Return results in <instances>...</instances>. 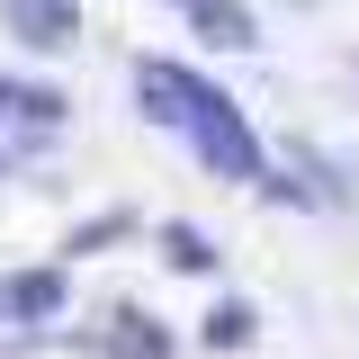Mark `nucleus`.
<instances>
[{
  "label": "nucleus",
  "instance_id": "obj_6",
  "mask_svg": "<svg viewBox=\"0 0 359 359\" xmlns=\"http://www.w3.org/2000/svg\"><path fill=\"white\" fill-rule=\"evenodd\" d=\"M243 341H252V306L233 297V306H216V314H207V351H243Z\"/></svg>",
  "mask_w": 359,
  "mask_h": 359
},
{
  "label": "nucleus",
  "instance_id": "obj_8",
  "mask_svg": "<svg viewBox=\"0 0 359 359\" xmlns=\"http://www.w3.org/2000/svg\"><path fill=\"white\" fill-rule=\"evenodd\" d=\"M117 323H126V332L108 341V351H117V359H171V341H162V332H153L144 314H117Z\"/></svg>",
  "mask_w": 359,
  "mask_h": 359
},
{
  "label": "nucleus",
  "instance_id": "obj_1",
  "mask_svg": "<svg viewBox=\"0 0 359 359\" xmlns=\"http://www.w3.org/2000/svg\"><path fill=\"white\" fill-rule=\"evenodd\" d=\"M135 90H144V117H153V126H180L224 180H269V171H261V135L224 108V90L189 81L180 63H144V72H135Z\"/></svg>",
  "mask_w": 359,
  "mask_h": 359
},
{
  "label": "nucleus",
  "instance_id": "obj_2",
  "mask_svg": "<svg viewBox=\"0 0 359 359\" xmlns=\"http://www.w3.org/2000/svg\"><path fill=\"white\" fill-rule=\"evenodd\" d=\"M0 9H9V27L36 45V54H63V45L81 36V9L72 0H0Z\"/></svg>",
  "mask_w": 359,
  "mask_h": 359
},
{
  "label": "nucleus",
  "instance_id": "obj_9",
  "mask_svg": "<svg viewBox=\"0 0 359 359\" xmlns=\"http://www.w3.org/2000/svg\"><path fill=\"white\" fill-rule=\"evenodd\" d=\"M117 233H135V216H99V224H81L63 252H99V243H117Z\"/></svg>",
  "mask_w": 359,
  "mask_h": 359
},
{
  "label": "nucleus",
  "instance_id": "obj_5",
  "mask_svg": "<svg viewBox=\"0 0 359 359\" xmlns=\"http://www.w3.org/2000/svg\"><path fill=\"white\" fill-rule=\"evenodd\" d=\"M54 306H63V269H27V278H9V314L45 323Z\"/></svg>",
  "mask_w": 359,
  "mask_h": 359
},
{
  "label": "nucleus",
  "instance_id": "obj_10",
  "mask_svg": "<svg viewBox=\"0 0 359 359\" xmlns=\"http://www.w3.org/2000/svg\"><path fill=\"white\" fill-rule=\"evenodd\" d=\"M0 306H9V287H0Z\"/></svg>",
  "mask_w": 359,
  "mask_h": 359
},
{
  "label": "nucleus",
  "instance_id": "obj_7",
  "mask_svg": "<svg viewBox=\"0 0 359 359\" xmlns=\"http://www.w3.org/2000/svg\"><path fill=\"white\" fill-rule=\"evenodd\" d=\"M162 252H171V269H216V252H207L198 224H162Z\"/></svg>",
  "mask_w": 359,
  "mask_h": 359
},
{
  "label": "nucleus",
  "instance_id": "obj_4",
  "mask_svg": "<svg viewBox=\"0 0 359 359\" xmlns=\"http://www.w3.org/2000/svg\"><path fill=\"white\" fill-rule=\"evenodd\" d=\"M0 117L54 126V117H63V90H54V81H18V72H9V81H0Z\"/></svg>",
  "mask_w": 359,
  "mask_h": 359
},
{
  "label": "nucleus",
  "instance_id": "obj_3",
  "mask_svg": "<svg viewBox=\"0 0 359 359\" xmlns=\"http://www.w3.org/2000/svg\"><path fill=\"white\" fill-rule=\"evenodd\" d=\"M189 27L207 45H261V18H252L243 0H189Z\"/></svg>",
  "mask_w": 359,
  "mask_h": 359
}]
</instances>
